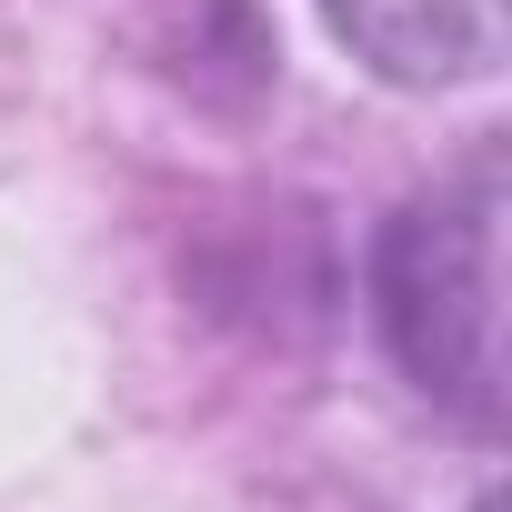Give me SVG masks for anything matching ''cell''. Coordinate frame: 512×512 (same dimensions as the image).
I'll list each match as a JSON object with an SVG mask.
<instances>
[{"mask_svg":"<svg viewBox=\"0 0 512 512\" xmlns=\"http://www.w3.org/2000/svg\"><path fill=\"white\" fill-rule=\"evenodd\" d=\"M372 322L442 422L502 432V161H462L382 221Z\"/></svg>","mask_w":512,"mask_h":512,"instance_id":"obj_1","label":"cell"},{"mask_svg":"<svg viewBox=\"0 0 512 512\" xmlns=\"http://www.w3.org/2000/svg\"><path fill=\"white\" fill-rule=\"evenodd\" d=\"M332 41L382 91H482L512 51V0H322Z\"/></svg>","mask_w":512,"mask_h":512,"instance_id":"obj_2","label":"cell"}]
</instances>
